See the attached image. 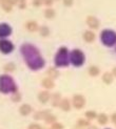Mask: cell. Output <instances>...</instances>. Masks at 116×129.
<instances>
[{
    "label": "cell",
    "mask_w": 116,
    "mask_h": 129,
    "mask_svg": "<svg viewBox=\"0 0 116 129\" xmlns=\"http://www.w3.org/2000/svg\"><path fill=\"white\" fill-rule=\"evenodd\" d=\"M102 42H105L108 45H112L116 42V34H114L112 30H105L101 34Z\"/></svg>",
    "instance_id": "1"
},
{
    "label": "cell",
    "mask_w": 116,
    "mask_h": 129,
    "mask_svg": "<svg viewBox=\"0 0 116 129\" xmlns=\"http://www.w3.org/2000/svg\"><path fill=\"white\" fill-rule=\"evenodd\" d=\"M87 23L91 28H98L99 26V21L93 16H89L87 18Z\"/></svg>",
    "instance_id": "2"
},
{
    "label": "cell",
    "mask_w": 116,
    "mask_h": 129,
    "mask_svg": "<svg viewBox=\"0 0 116 129\" xmlns=\"http://www.w3.org/2000/svg\"><path fill=\"white\" fill-rule=\"evenodd\" d=\"M73 61H74L75 64H78V65L82 63V61H83V55H82L81 51H79V50H75L74 51V53H73Z\"/></svg>",
    "instance_id": "3"
},
{
    "label": "cell",
    "mask_w": 116,
    "mask_h": 129,
    "mask_svg": "<svg viewBox=\"0 0 116 129\" xmlns=\"http://www.w3.org/2000/svg\"><path fill=\"white\" fill-rule=\"evenodd\" d=\"M74 106L76 108H81L83 105H85V98L82 95H75L74 96Z\"/></svg>",
    "instance_id": "4"
},
{
    "label": "cell",
    "mask_w": 116,
    "mask_h": 129,
    "mask_svg": "<svg viewBox=\"0 0 116 129\" xmlns=\"http://www.w3.org/2000/svg\"><path fill=\"white\" fill-rule=\"evenodd\" d=\"M83 39H85L87 42H92L95 39V34L93 33V31L87 30L86 33L83 34Z\"/></svg>",
    "instance_id": "5"
},
{
    "label": "cell",
    "mask_w": 116,
    "mask_h": 129,
    "mask_svg": "<svg viewBox=\"0 0 116 129\" xmlns=\"http://www.w3.org/2000/svg\"><path fill=\"white\" fill-rule=\"evenodd\" d=\"M0 47H1V50H3L4 53H9L10 50H12L13 45L6 41H3V42L0 43Z\"/></svg>",
    "instance_id": "6"
},
{
    "label": "cell",
    "mask_w": 116,
    "mask_h": 129,
    "mask_svg": "<svg viewBox=\"0 0 116 129\" xmlns=\"http://www.w3.org/2000/svg\"><path fill=\"white\" fill-rule=\"evenodd\" d=\"M0 4H1L2 9L5 11V12H10L12 11V4L9 0H0Z\"/></svg>",
    "instance_id": "7"
},
{
    "label": "cell",
    "mask_w": 116,
    "mask_h": 129,
    "mask_svg": "<svg viewBox=\"0 0 116 129\" xmlns=\"http://www.w3.org/2000/svg\"><path fill=\"white\" fill-rule=\"evenodd\" d=\"M10 31H11V29H10V27H9L6 24L0 25V35H3V36L9 35Z\"/></svg>",
    "instance_id": "8"
},
{
    "label": "cell",
    "mask_w": 116,
    "mask_h": 129,
    "mask_svg": "<svg viewBox=\"0 0 116 129\" xmlns=\"http://www.w3.org/2000/svg\"><path fill=\"white\" fill-rule=\"evenodd\" d=\"M102 80H104V82L107 83V84H110V83H112V81H113L112 74H110V73L104 74V76H102Z\"/></svg>",
    "instance_id": "9"
},
{
    "label": "cell",
    "mask_w": 116,
    "mask_h": 129,
    "mask_svg": "<svg viewBox=\"0 0 116 129\" xmlns=\"http://www.w3.org/2000/svg\"><path fill=\"white\" fill-rule=\"evenodd\" d=\"M27 28L31 31H34L37 29V23L35 21H30L27 23Z\"/></svg>",
    "instance_id": "10"
},
{
    "label": "cell",
    "mask_w": 116,
    "mask_h": 129,
    "mask_svg": "<svg viewBox=\"0 0 116 129\" xmlns=\"http://www.w3.org/2000/svg\"><path fill=\"white\" fill-rule=\"evenodd\" d=\"M9 1L11 2V4H19V6L21 9H24V6H25L24 0H9Z\"/></svg>",
    "instance_id": "11"
},
{
    "label": "cell",
    "mask_w": 116,
    "mask_h": 129,
    "mask_svg": "<svg viewBox=\"0 0 116 129\" xmlns=\"http://www.w3.org/2000/svg\"><path fill=\"white\" fill-rule=\"evenodd\" d=\"M89 74L91 76H97L99 74V68L96 66H91L89 69Z\"/></svg>",
    "instance_id": "12"
},
{
    "label": "cell",
    "mask_w": 116,
    "mask_h": 129,
    "mask_svg": "<svg viewBox=\"0 0 116 129\" xmlns=\"http://www.w3.org/2000/svg\"><path fill=\"white\" fill-rule=\"evenodd\" d=\"M44 16H46L47 18H49V19L53 18V17L55 16V12H54V10H52V9H48V10H46V12H44Z\"/></svg>",
    "instance_id": "13"
},
{
    "label": "cell",
    "mask_w": 116,
    "mask_h": 129,
    "mask_svg": "<svg viewBox=\"0 0 116 129\" xmlns=\"http://www.w3.org/2000/svg\"><path fill=\"white\" fill-rule=\"evenodd\" d=\"M42 85H43L44 87H47V88H52V87L54 86V83L52 82V80H50V79H46V80H43Z\"/></svg>",
    "instance_id": "14"
},
{
    "label": "cell",
    "mask_w": 116,
    "mask_h": 129,
    "mask_svg": "<svg viewBox=\"0 0 116 129\" xmlns=\"http://www.w3.org/2000/svg\"><path fill=\"white\" fill-rule=\"evenodd\" d=\"M98 122H99L100 124H106L107 122H108L107 115H106V114H99V117H98Z\"/></svg>",
    "instance_id": "15"
},
{
    "label": "cell",
    "mask_w": 116,
    "mask_h": 129,
    "mask_svg": "<svg viewBox=\"0 0 116 129\" xmlns=\"http://www.w3.org/2000/svg\"><path fill=\"white\" fill-rule=\"evenodd\" d=\"M39 99H40V101L41 102H47L48 101V99H49V93L46 91V92H41L40 93V95H39Z\"/></svg>",
    "instance_id": "16"
},
{
    "label": "cell",
    "mask_w": 116,
    "mask_h": 129,
    "mask_svg": "<svg viewBox=\"0 0 116 129\" xmlns=\"http://www.w3.org/2000/svg\"><path fill=\"white\" fill-rule=\"evenodd\" d=\"M61 107L64 109V110H68V109L70 108V104H69V101L68 100H63L61 102Z\"/></svg>",
    "instance_id": "17"
},
{
    "label": "cell",
    "mask_w": 116,
    "mask_h": 129,
    "mask_svg": "<svg viewBox=\"0 0 116 129\" xmlns=\"http://www.w3.org/2000/svg\"><path fill=\"white\" fill-rule=\"evenodd\" d=\"M30 110H31V108H30V106H28V105H23V106L21 107V112H22V113H28V112H30Z\"/></svg>",
    "instance_id": "18"
},
{
    "label": "cell",
    "mask_w": 116,
    "mask_h": 129,
    "mask_svg": "<svg viewBox=\"0 0 116 129\" xmlns=\"http://www.w3.org/2000/svg\"><path fill=\"white\" fill-rule=\"evenodd\" d=\"M86 115H87L88 118H90V119H93V118L96 117V113H95L94 111H89V112L86 113Z\"/></svg>",
    "instance_id": "19"
},
{
    "label": "cell",
    "mask_w": 116,
    "mask_h": 129,
    "mask_svg": "<svg viewBox=\"0 0 116 129\" xmlns=\"http://www.w3.org/2000/svg\"><path fill=\"white\" fill-rule=\"evenodd\" d=\"M73 1L74 0H63V3H64L66 6H71L73 4Z\"/></svg>",
    "instance_id": "20"
},
{
    "label": "cell",
    "mask_w": 116,
    "mask_h": 129,
    "mask_svg": "<svg viewBox=\"0 0 116 129\" xmlns=\"http://www.w3.org/2000/svg\"><path fill=\"white\" fill-rule=\"evenodd\" d=\"M42 3V0H33V4L35 6H40Z\"/></svg>",
    "instance_id": "21"
},
{
    "label": "cell",
    "mask_w": 116,
    "mask_h": 129,
    "mask_svg": "<svg viewBox=\"0 0 116 129\" xmlns=\"http://www.w3.org/2000/svg\"><path fill=\"white\" fill-rule=\"evenodd\" d=\"M53 1H54V0H42V2L44 4H47V5H51L53 3Z\"/></svg>",
    "instance_id": "22"
},
{
    "label": "cell",
    "mask_w": 116,
    "mask_h": 129,
    "mask_svg": "<svg viewBox=\"0 0 116 129\" xmlns=\"http://www.w3.org/2000/svg\"><path fill=\"white\" fill-rule=\"evenodd\" d=\"M41 31L42 35H48V28L47 27H41Z\"/></svg>",
    "instance_id": "23"
},
{
    "label": "cell",
    "mask_w": 116,
    "mask_h": 129,
    "mask_svg": "<svg viewBox=\"0 0 116 129\" xmlns=\"http://www.w3.org/2000/svg\"><path fill=\"white\" fill-rule=\"evenodd\" d=\"M49 73H50V75H51V76H53V77H56V76H57L56 70H54V69H51Z\"/></svg>",
    "instance_id": "24"
},
{
    "label": "cell",
    "mask_w": 116,
    "mask_h": 129,
    "mask_svg": "<svg viewBox=\"0 0 116 129\" xmlns=\"http://www.w3.org/2000/svg\"><path fill=\"white\" fill-rule=\"evenodd\" d=\"M112 120H113V121L115 122V123H116V114H114L113 117H112Z\"/></svg>",
    "instance_id": "25"
},
{
    "label": "cell",
    "mask_w": 116,
    "mask_h": 129,
    "mask_svg": "<svg viewBox=\"0 0 116 129\" xmlns=\"http://www.w3.org/2000/svg\"><path fill=\"white\" fill-rule=\"evenodd\" d=\"M113 75H114V76L116 77V67H115V68L113 69Z\"/></svg>",
    "instance_id": "26"
}]
</instances>
